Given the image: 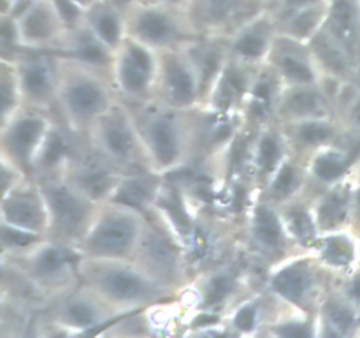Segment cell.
I'll return each mask as SVG.
<instances>
[{
    "label": "cell",
    "mask_w": 360,
    "mask_h": 338,
    "mask_svg": "<svg viewBox=\"0 0 360 338\" xmlns=\"http://www.w3.org/2000/svg\"><path fill=\"white\" fill-rule=\"evenodd\" d=\"M118 317L101 296L79 284L51 299L35 315L32 337H98Z\"/></svg>",
    "instance_id": "obj_5"
},
{
    "label": "cell",
    "mask_w": 360,
    "mask_h": 338,
    "mask_svg": "<svg viewBox=\"0 0 360 338\" xmlns=\"http://www.w3.org/2000/svg\"><path fill=\"white\" fill-rule=\"evenodd\" d=\"M311 252L338 280L360 266V236L352 229L323 232Z\"/></svg>",
    "instance_id": "obj_33"
},
{
    "label": "cell",
    "mask_w": 360,
    "mask_h": 338,
    "mask_svg": "<svg viewBox=\"0 0 360 338\" xmlns=\"http://www.w3.org/2000/svg\"><path fill=\"white\" fill-rule=\"evenodd\" d=\"M132 261L178 296L193 278L183 239L155 208L146 213Z\"/></svg>",
    "instance_id": "obj_7"
},
{
    "label": "cell",
    "mask_w": 360,
    "mask_h": 338,
    "mask_svg": "<svg viewBox=\"0 0 360 338\" xmlns=\"http://www.w3.org/2000/svg\"><path fill=\"white\" fill-rule=\"evenodd\" d=\"M185 49L190 58H192L197 73H199L204 104L211 87L214 84L217 77L220 76L227 60L231 58L229 37H224V35H200L199 39L186 44Z\"/></svg>",
    "instance_id": "obj_37"
},
{
    "label": "cell",
    "mask_w": 360,
    "mask_h": 338,
    "mask_svg": "<svg viewBox=\"0 0 360 338\" xmlns=\"http://www.w3.org/2000/svg\"><path fill=\"white\" fill-rule=\"evenodd\" d=\"M16 266L35 285L48 305L51 299L81 284L77 250L49 239L48 236L16 256L0 257Z\"/></svg>",
    "instance_id": "obj_9"
},
{
    "label": "cell",
    "mask_w": 360,
    "mask_h": 338,
    "mask_svg": "<svg viewBox=\"0 0 360 338\" xmlns=\"http://www.w3.org/2000/svg\"><path fill=\"white\" fill-rule=\"evenodd\" d=\"M56 115L20 108L0 122V157L7 158L25 175L34 176V165Z\"/></svg>",
    "instance_id": "obj_16"
},
{
    "label": "cell",
    "mask_w": 360,
    "mask_h": 338,
    "mask_svg": "<svg viewBox=\"0 0 360 338\" xmlns=\"http://www.w3.org/2000/svg\"><path fill=\"white\" fill-rule=\"evenodd\" d=\"M0 222L28 229V231L48 234V206L41 183L35 178H27L0 199Z\"/></svg>",
    "instance_id": "obj_26"
},
{
    "label": "cell",
    "mask_w": 360,
    "mask_h": 338,
    "mask_svg": "<svg viewBox=\"0 0 360 338\" xmlns=\"http://www.w3.org/2000/svg\"><path fill=\"white\" fill-rule=\"evenodd\" d=\"M281 88H283V83L280 77L267 63H262L257 70V76L243 108V123L252 129H259L266 123L276 122V108Z\"/></svg>",
    "instance_id": "obj_32"
},
{
    "label": "cell",
    "mask_w": 360,
    "mask_h": 338,
    "mask_svg": "<svg viewBox=\"0 0 360 338\" xmlns=\"http://www.w3.org/2000/svg\"><path fill=\"white\" fill-rule=\"evenodd\" d=\"M13 60L16 63L25 108L56 115L58 65L55 53L27 49Z\"/></svg>",
    "instance_id": "obj_18"
},
{
    "label": "cell",
    "mask_w": 360,
    "mask_h": 338,
    "mask_svg": "<svg viewBox=\"0 0 360 338\" xmlns=\"http://www.w3.org/2000/svg\"><path fill=\"white\" fill-rule=\"evenodd\" d=\"M352 180H354V217H352V231L360 236V158L352 171Z\"/></svg>",
    "instance_id": "obj_50"
},
{
    "label": "cell",
    "mask_w": 360,
    "mask_h": 338,
    "mask_svg": "<svg viewBox=\"0 0 360 338\" xmlns=\"http://www.w3.org/2000/svg\"><path fill=\"white\" fill-rule=\"evenodd\" d=\"M309 185L308 161L299 158L295 155H288L280 168L274 171L269 182L266 183L260 194L276 206L287 204L288 201L302 196Z\"/></svg>",
    "instance_id": "obj_40"
},
{
    "label": "cell",
    "mask_w": 360,
    "mask_h": 338,
    "mask_svg": "<svg viewBox=\"0 0 360 338\" xmlns=\"http://www.w3.org/2000/svg\"><path fill=\"white\" fill-rule=\"evenodd\" d=\"M276 35L278 20L266 7L229 35L231 56L252 65H262L266 63Z\"/></svg>",
    "instance_id": "obj_28"
},
{
    "label": "cell",
    "mask_w": 360,
    "mask_h": 338,
    "mask_svg": "<svg viewBox=\"0 0 360 338\" xmlns=\"http://www.w3.org/2000/svg\"><path fill=\"white\" fill-rule=\"evenodd\" d=\"M260 282L262 275L239 250L231 259L195 275L179 292L178 299L188 313H206L225 319L245 296L259 287Z\"/></svg>",
    "instance_id": "obj_4"
},
{
    "label": "cell",
    "mask_w": 360,
    "mask_h": 338,
    "mask_svg": "<svg viewBox=\"0 0 360 338\" xmlns=\"http://www.w3.org/2000/svg\"><path fill=\"white\" fill-rule=\"evenodd\" d=\"M241 250L252 266L264 275L274 264L304 249L288 232L280 206L255 192L243 217Z\"/></svg>",
    "instance_id": "obj_8"
},
{
    "label": "cell",
    "mask_w": 360,
    "mask_h": 338,
    "mask_svg": "<svg viewBox=\"0 0 360 338\" xmlns=\"http://www.w3.org/2000/svg\"><path fill=\"white\" fill-rule=\"evenodd\" d=\"M259 67L260 65H252V63L241 62L231 56L211 87L202 104L204 108L221 116L243 118V108H245L246 97H248Z\"/></svg>",
    "instance_id": "obj_24"
},
{
    "label": "cell",
    "mask_w": 360,
    "mask_h": 338,
    "mask_svg": "<svg viewBox=\"0 0 360 338\" xmlns=\"http://www.w3.org/2000/svg\"><path fill=\"white\" fill-rule=\"evenodd\" d=\"M285 306L283 301L259 285L225 315V324L232 337H264Z\"/></svg>",
    "instance_id": "obj_27"
},
{
    "label": "cell",
    "mask_w": 360,
    "mask_h": 338,
    "mask_svg": "<svg viewBox=\"0 0 360 338\" xmlns=\"http://www.w3.org/2000/svg\"><path fill=\"white\" fill-rule=\"evenodd\" d=\"M81 134L72 132L62 120L56 116L42 143L41 151L37 155V161L34 165L35 180L51 178V176L65 175V169L69 165L76 144L79 141Z\"/></svg>",
    "instance_id": "obj_35"
},
{
    "label": "cell",
    "mask_w": 360,
    "mask_h": 338,
    "mask_svg": "<svg viewBox=\"0 0 360 338\" xmlns=\"http://www.w3.org/2000/svg\"><path fill=\"white\" fill-rule=\"evenodd\" d=\"M146 215L115 201L101 203L90 229L77 245L88 259H132Z\"/></svg>",
    "instance_id": "obj_11"
},
{
    "label": "cell",
    "mask_w": 360,
    "mask_h": 338,
    "mask_svg": "<svg viewBox=\"0 0 360 338\" xmlns=\"http://www.w3.org/2000/svg\"><path fill=\"white\" fill-rule=\"evenodd\" d=\"M158 73V51L127 37L112 53L111 77L118 97L127 104L153 101Z\"/></svg>",
    "instance_id": "obj_15"
},
{
    "label": "cell",
    "mask_w": 360,
    "mask_h": 338,
    "mask_svg": "<svg viewBox=\"0 0 360 338\" xmlns=\"http://www.w3.org/2000/svg\"><path fill=\"white\" fill-rule=\"evenodd\" d=\"M264 337L274 338H316V315L285 306L267 327Z\"/></svg>",
    "instance_id": "obj_44"
},
{
    "label": "cell",
    "mask_w": 360,
    "mask_h": 338,
    "mask_svg": "<svg viewBox=\"0 0 360 338\" xmlns=\"http://www.w3.org/2000/svg\"><path fill=\"white\" fill-rule=\"evenodd\" d=\"M262 9L260 0H192L188 13L200 35L229 37Z\"/></svg>",
    "instance_id": "obj_22"
},
{
    "label": "cell",
    "mask_w": 360,
    "mask_h": 338,
    "mask_svg": "<svg viewBox=\"0 0 360 338\" xmlns=\"http://www.w3.org/2000/svg\"><path fill=\"white\" fill-rule=\"evenodd\" d=\"M336 287L343 292L345 298L355 306V310H357L360 315V266L355 268L352 273L338 278Z\"/></svg>",
    "instance_id": "obj_47"
},
{
    "label": "cell",
    "mask_w": 360,
    "mask_h": 338,
    "mask_svg": "<svg viewBox=\"0 0 360 338\" xmlns=\"http://www.w3.org/2000/svg\"><path fill=\"white\" fill-rule=\"evenodd\" d=\"M0 122L13 116L20 108H23L20 80H18L16 63L13 58L0 56Z\"/></svg>",
    "instance_id": "obj_45"
},
{
    "label": "cell",
    "mask_w": 360,
    "mask_h": 338,
    "mask_svg": "<svg viewBox=\"0 0 360 338\" xmlns=\"http://www.w3.org/2000/svg\"><path fill=\"white\" fill-rule=\"evenodd\" d=\"M322 28L359 62L360 0H327V16Z\"/></svg>",
    "instance_id": "obj_39"
},
{
    "label": "cell",
    "mask_w": 360,
    "mask_h": 338,
    "mask_svg": "<svg viewBox=\"0 0 360 338\" xmlns=\"http://www.w3.org/2000/svg\"><path fill=\"white\" fill-rule=\"evenodd\" d=\"M316 338H350L360 334V315L336 287L323 296L316 310Z\"/></svg>",
    "instance_id": "obj_34"
},
{
    "label": "cell",
    "mask_w": 360,
    "mask_h": 338,
    "mask_svg": "<svg viewBox=\"0 0 360 338\" xmlns=\"http://www.w3.org/2000/svg\"><path fill=\"white\" fill-rule=\"evenodd\" d=\"M79 277L81 284L101 296L118 315L139 312L178 298V292L158 284L132 259L81 257Z\"/></svg>",
    "instance_id": "obj_3"
},
{
    "label": "cell",
    "mask_w": 360,
    "mask_h": 338,
    "mask_svg": "<svg viewBox=\"0 0 360 338\" xmlns=\"http://www.w3.org/2000/svg\"><path fill=\"white\" fill-rule=\"evenodd\" d=\"M83 23L112 53L127 39V9L111 0H94L86 6Z\"/></svg>",
    "instance_id": "obj_38"
},
{
    "label": "cell",
    "mask_w": 360,
    "mask_h": 338,
    "mask_svg": "<svg viewBox=\"0 0 360 338\" xmlns=\"http://www.w3.org/2000/svg\"><path fill=\"white\" fill-rule=\"evenodd\" d=\"M127 106L136 120L151 169L171 175L195 161L200 106L195 109H174L157 101Z\"/></svg>",
    "instance_id": "obj_1"
},
{
    "label": "cell",
    "mask_w": 360,
    "mask_h": 338,
    "mask_svg": "<svg viewBox=\"0 0 360 338\" xmlns=\"http://www.w3.org/2000/svg\"><path fill=\"white\" fill-rule=\"evenodd\" d=\"M0 178H2V194L9 192L14 187L20 185L23 180L30 178L28 175H25L18 165H14L13 162L7 161V158L0 157Z\"/></svg>",
    "instance_id": "obj_48"
},
{
    "label": "cell",
    "mask_w": 360,
    "mask_h": 338,
    "mask_svg": "<svg viewBox=\"0 0 360 338\" xmlns=\"http://www.w3.org/2000/svg\"><path fill=\"white\" fill-rule=\"evenodd\" d=\"M354 84L355 87L359 88L360 90V58H359V62H357V69H355V77H354Z\"/></svg>",
    "instance_id": "obj_53"
},
{
    "label": "cell",
    "mask_w": 360,
    "mask_h": 338,
    "mask_svg": "<svg viewBox=\"0 0 360 338\" xmlns=\"http://www.w3.org/2000/svg\"><path fill=\"white\" fill-rule=\"evenodd\" d=\"M343 84L347 83L322 77L320 83L283 87L278 99L276 122L292 123L299 120L334 116V99Z\"/></svg>",
    "instance_id": "obj_21"
},
{
    "label": "cell",
    "mask_w": 360,
    "mask_h": 338,
    "mask_svg": "<svg viewBox=\"0 0 360 338\" xmlns=\"http://www.w3.org/2000/svg\"><path fill=\"white\" fill-rule=\"evenodd\" d=\"M16 18L21 46L32 51L58 53L69 27L55 0H32Z\"/></svg>",
    "instance_id": "obj_20"
},
{
    "label": "cell",
    "mask_w": 360,
    "mask_h": 338,
    "mask_svg": "<svg viewBox=\"0 0 360 338\" xmlns=\"http://www.w3.org/2000/svg\"><path fill=\"white\" fill-rule=\"evenodd\" d=\"M88 137L123 173L151 169L132 111L122 99L97 120Z\"/></svg>",
    "instance_id": "obj_14"
},
{
    "label": "cell",
    "mask_w": 360,
    "mask_h": 338,
    "mask_svg": "<svg viewBox=\"0 0 360 338\" xmlns=\"http://www.w3.org/2000/svg\"><path fill=\"white\" fill-rule=\"evenodd\" d=\"M123 175L125 173L116 168L108 157H104L88 136L79 137L65 169L67 178L98 203H104L111 197L112 190Z\"/></svg>",
    "instance_id": "obj_19"
},
{
    "label": "cell",
    "mask_w": 360,
    "mask_h": 338,
    "mask_svg": "<svg viewBox=\"0 0 360 338\" xmlns=\"http://www.w3.org/2000/svg\"><path fill=\"white\" fill-rule=\"evenodd\" d=\"M127 37L157 51L183 48L200 37L188 9L136 2L127 9Z\"/></svg>",
    "instance_id": "obj_13"
},
{
    "label": "cell",
    "mask_w": 360,
    "mask_h": 338,
    "mask_svg": "<svg viewBox=\"0 0 360 338\" xmlns=\"http://www.w3.org/2000/svg\"><path fill=\"white\" fill-rule=\"evenodd\" d=\"M153 101L174 109H195L202 106L199 73L185 46L158 51Z\"/></svg>",
    "instance_id": "obj_17"
},
{
    "label": "cell",
    "mask_w": 360,
    "mask_h": 338,
    "mask_svg": "<svg viewBox=\"0 0 360 338\" xmlns=\"http://www.w3.org/2000/svg\"><path fill=\"white\" fill-rule=\"evenodd\" d=\"M143 4H155V6H167V7H178V9H190L192 0H137Z\"/></svg>",
    "instance_id": "obj_51"
},
{
    "label": "cell",
    "mask_w": 360,
    "mask_h": 338,
    "mask_svg": "<svg viewBox=\"0 0 360 338\" xmlns=\"http://www.w3.org/2000/svg\"><path fill=\"white\" fill-rule=\"evenodd\" d=\"M164 185L165 175L153 169L125 173L108 201L125 204L146 215L157 204Z\"/></svg>",
    "instance_id": "obj_36"
},
{
    "label": "cell",
    "mask_w": 360,
    "mask_h": 338,
    "mask_svg": "<svg viewBox=\"0 0 360 338\" xmlns=\"http://www.w3.org/2000/svg\"><path fill=\"white\" fill-rule=\"evenodd\" d=\"M336 284V277L311 250H302L274 264L262 275L264 289L299 312L315 315L323 296Z\"/></svg>",
    "instance_id": "obj_6"
},
{
    "label": "cell",
    "mask_w": 360,
    "mask_h": 338,
    "mask_svg": "<svg viewBox=\"0 0 360 338\" xmlns=\"http://www.w3.org/2000/svg\"><path fill=\"white\" fill-rule=\"evenodd\" d=\"M241 238L243 220L213 208L195 210L185 236L186 259L193 277L236 256L241 250Z\"/></svg>",
    "instance_id": "obj_12"
},
{
    "label": "cell",
    "mask_w": 360,
    "mask_h": 338,
    "mask_svg": "<svg viewBox=\"0 0 360 338\" xmlns=\"http://www.w3.org/2000/svg\"><path fill=\"white\" fill-rule=\"evenodd\" d=\"M281 125L287 136L290 154L304 161H309L316 151L329 144L341 143L345 136V129L334 116L299 120Z\"/></svg>",
    "instance_id": "obj_29"
},
{
    "label": "cell",
    "mask_w": 360,
    "mask_h": 338,
    "mask_svg": "<svg viewBox=\"0 0 360 338\" xmlns=\"http://www.w3.org/2000/svg\"><path fill=\"white\" fill-rule=\"evenodd\" d=\"M327 16V2L304 7L278 20V32L299 41L309 42L323 27Z\"/></svg>",
    "instance_id": "obj_43"
},
{
    "label": "cell",
    "mask_w": 360,
    "mask_h": 338,
    "mask_svg": "<svg viewBox=\"0 0 360 338\" xmlns=\"http://www.w3.org/2000/svg\"><path fill=\"white\" fill-rule=\"evenodd\" d=\"M327 0H273V2L267 6V9L274 14L276 20L287 16V14L295 13L299 9H304V7L316 6V4H323Z\"/></svg>",
    "instance_id": "obj_49"
},
{
    "label": "cell",
    "mask_w": 360,
    "mask_h": 338,
    "mask_svg": "<svg viewBox=\"0 0 360 338\" xmlns=\"http://www.w3.org/2000/svg\"><path fill=\"white\" fill-rule=\"evenodd\" d=\"M46 238L44 234L0 222V257L16 256Z\"/></svg>",
    "instance_id": "obj_46"
},
{
    "label": "cell",
    "mask_w": 360,
    "mask_h": 338,
    "mask_svg": "<svg viewBox=\"0 0 360 338\" xmlns=\"http://www.w3.org/2000/svg\"><path fill=\"white\" fill-rule=\"evenodd\" d=\"M111 2L116 4V6L123 7V9H129V7L132 6V4H136L137 0H111Z\"/></svg>",
    "instance_id": "obj_52"
},
{
    "label": "cell",
    "mask_w": 360,
    "mask_h": 338,
    "mask_svg": "<svg viewBox=\"0 0 360 338\" xmlns=\"http://www.w3.org/2000/svg\"><path fill=\"white\" fill-rule=\"evenodd\" d=\"M266 63L280 77L283 87L322 81V73L309 42L288 37L280 32L271 46Z\"/></svg>",
    "instance_id": "obj_23"
},
{
    "label": "cell",
    "mask_w": 360,
    "mask_h": 338,
    "mask_svg": "<svg viewBox=\"0 0 360 338\" xmlns=\"http://www.w3.org/2000/svg\"><path fill=\"white\" fill-rule=\"evenodd\" d=\"M281 217L292 238L304 250H311L320 238V229L313 211V196L304 192L302 196L288 201L280 206Z\"/></svg>",
    "instance_id": "obj_42"
},
{
    "label": "cell",
    "mask_w": 360,
    "mask_h": 338,
    "mask_svg": "<svg viewBox=\"0 0 360 338\" xmlns=\"http://www.w3.org/2000/svg\"><path fill=\"white\" fill-rule=\"evenodd\" d=\"M313 211L320 232L352 227L354 217V180L347 176L334 185L326 187L313 197Z\"/></svg>",
    "instance_id": "obj_30"
},
{
    "label": "cell",
    "mask_w": 360,
    "mask_h": 338,
    "mask_svg": "<svg viewBox=\"0 0 360 338\" xmlns=\"http://www.w3.org/2000/svg\"><path fill=\"white\" fill-rule=\"evenodd\" d=\"M56 116L72 132L88 136L97 120L120 101L111 69L67 55H56Z\"/></svg>",
    "instance_id": "obj_2"
},
{
    "label": "cell",
    "mask_w": 360,
    "mask_h": 338,
    "mask_svg": "<svg viewBox=\"0 0 360 338\" xmlns=\"http://www.w3.org/2000/svg\"><path fill=\"white\" fill-rule=\"evenodd\" d=\"M316 63L320 67L322 77L340 83H354L357 60L340 44L334 37H330L323 28L316 32L315 37L309 41Z\"/></svg>",
    "instance_id": "obj_41"
},
{
    "label": "cell",
    "mask_w": 360,
    "mask_h": 338,
    "mask_svg": "<svg viewBox=\"0 0 360 338\" xmlns=\"http://www.w3.org/2000/svg\"><path fill=\"white\" fill-rule=\"evenodd\" d=\"M288 155L290 150L281 123L269 122L255 129L246 164V182L250 187L260 192Z\"/></svg>",
    "instance_id": "obj_25"
},
{
    "label": "cell",
    "mask_w": 360,
    "mask_h": 338,
    "mask_svg": "<svg viewBox=\"0 0 360 338\" xmlns=\"http://www.w3.org/2000/svg\"><path fill=\"white\" fill-rule=\"evenodd\" d=\"M360 154L345 143H334L316 151L308 161L309 185L306 192L315 196L326 187L341 182L354 171Z\"/></svg>",
    "instance_id": "obj_31"
},
{
    "label": "cell",
    "mask_w": 360,
    "mask_h": 338,
    "mask_svg": "<svg viewBox=\"0 0 360 338\" xmlns=\"http://www.w3.org/2000/svg\"><path fill=\"white\" fill-rule=\"evenodd\" d=\"M48 206V238L76 250L90 229L101 203L65 175L37 180Z\"/></svg>",
    "instance_id": "obj_10"
},
{
    "label": "cell",
    "mask_w": 360,
    "mask_h": 338,
    "mask_svg": "<svg viewBox=\"0 0 360 338\" xmlns=\"http://www.w3.org/2000/svg\"><path fill=\"white\" fill-rule=\"evenodd\" d=\"M260 2H262V4H264V6H266V7H267V6H269V4H271V2H273V0H260Z\"/></svg>",
    "instance_id": "obj_54"
}]
</instances>
